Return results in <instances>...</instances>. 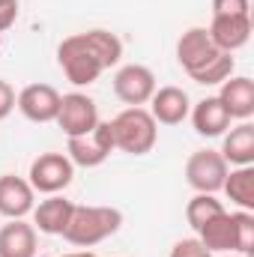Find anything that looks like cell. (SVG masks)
Wrapping results in <instances>:
<instances>
[{"label": "cell", "mask_w": 254, "mask_h": 257, "mask_svg": "<svg viewBox=\"0 0 254 257\" xmlns=\"http://www.w3.org/2000/svg\"><path fill=\"white\" fill-rule=\"evenodd\" d=\"M111 153H114L111 120L108 123L99 120V126L93 132H87L81 138H69V144H66V156L75 168H99L111 159Z\"/></svg>", "instance_id": "obj_5"}, {"label": "cell", "mask_w": 254, "mask_h": 257, "mask_svg": "<svg viewBox=\"0 0 254 257\" xmlns=\"http://www.w3.org/2000/svg\"><path fill=\"white\" fill-rule=\"evenodd\" d=\"M230 257H248V254H230Z\"/></svg>", "instance_id": "obj_29"}, {"label": "cell", "mask_w": 254, "mask_h": 257, "mask_svg": "<svg viewBox=\"0 0 254 257\" xmlns=\"http://www.w3.org/2000/svg\"><path fill=\"white\" fill-rule=\"evenodd\" d=\"M15 90H12V84L9 81H3L0 78V120H6L12 111H15Z\"/></svg>", "instance_id": "obj_26"}, {"label": "cell", "mask_w": 254, "mask_h": 257, "mask_svg": "<svg viewBox=\"0 0 254 257\" xmlns=\"http://www.w3.org/2000/svg\"><path fill=\"white\" fill-rule=\"evenodd\" d=\"M63 257H96L93 251H69V254H63Z\"/></svg>", "instance_id": "obj_28"}, {"label": "cell", "mask_w": 254, "mask_h": 257, "mask_svg": "<svg viewBox=\"0 0 254 257\" xmlns=\"http://www.w3.org/2000/svg\"><path fill=\"white\" fill-rule=\"evenodd\" d=\"M15 108L30 123H54L57 120V111H60V93L51 84H27L18 93Z\"/></svg>", "instance_id": "obj_9"}, {"label": "cell", "mask_w": 254, "mask_h": 257, "mask_svg": "<svg viewBox=\"0 0 254 257\" xmlns=\"http://www.w3.org/2000/svg\"><path fill=\"white\" fill-rule=\"evenodd\" d=\"M218 102L230 114V120H251L254 117V81L248 75H230L218 84Z\"/></svg>", "instance_id": "obj_13"}, {"label": "cell", "mask_w": 254, "mask_h": 257, "mask_svg": "<svg viewBox=\"0 0 254 257\" xmlns=\"http://www.w3.org/2000/svg\"><path fill=\"white\" fill-rule=\"evenodd\" d=\"M36 206V192L24 177L3 174L0 177V215L3 218H24Z\"/></svg>", "instance_id": "obj_14"}, {"label": "cell", "mask_w": 254, "mask_h": 257, "mask_svg": "<svg viewBox=\"0 0 254 257\" xmlns=\"http://www.w3.org/2000/svg\"><path fill=\"white\" fill-rule=\"evenodd\" d=\"M54 123L63 128L66 138H81L99 126V108L87 93H66L60 96V111Z\"/></svg>", "instance_id": "obj_8"}, {"label": "cell", "mask_w": 254, "mask_h": 257, "mask_svg": "<svg viewBox=\"0 0 254 257\" xmlns=\"http://www.w3.org/2000/svg\"><path fill=\"white\" fill-rule=\"evenodd\" d=\"M111 132H114V150L126 156H147L159 141V123L147 108H123L111 120Z\"/></svg>", "instance_id": "obj_3"}, {"label": "cell", "mask_w": 254, "mask_h": 257, "mask_svg": "<svg viewBox=\"0 0 254 257\" xmlns=\"http://www.w3.org/2000/svg\"><path fill=\"white\" fill-rule=\"evenodd\" d=\"M227 171H230V165L221 159L218 150H197L186 162V183L197 194H215L221 192Z\"/></svg>", "instance_id": "obj_6"}, {"label": "cell", "mask_w": 254, "mask_h": 257, "mask_svg": "<svg viewBox=\"0 0 254 257\" xmlns=\"http://www.w3.org/2000/svg\"><path fill=\"white\" fill-rule=\"evenodd\" d=\"M147 105H150L147 111L153 114V120L159 126H180L183 120H189V111H191L189 93L183 87H174V84L156 87V93H153V99Z\"/></svg>", "instance_id": "obj_11"}, {"label": "cell", "mask_w": 254, "mask_h": 257, "mask_svg": "<svg viewBox=\"0 0 254 257\" xmlns=\"http://www.w3.org/2000/svg\"><path fill=\"white\" fill-rule=\"evenodd\" d=\"M191 117V126L200 138H221L227 128H230V114L224 111V105L218 102V96H206L200 99L197 105H191L189 111Z\"/></svg>", "instance_id": "obj_17"}, {"label": "cell", "mask_w": 254, "mask_h": 257, "mask_svg": "<svg viewBox=\"0 0 254 257\" xmlns=\"http://www.w3.org/2000/svg\"><path fill=\"white\" fill-rule=\"evenodd\" d=\"M218 212H224V203L215 197V194H197L186 203V221H189L194 230H200L209 218H215Z\"/></svg>", "instance_id": "obj_21"}, {"label": "cell", "mask_w": 254, "mask_h": 257, "mask_svg": "<svg viewBox=\"0 0 254 257\" xmlns=\"http://www.w3.org/2000/svg\"><path fill=\"white\" fill-rule=\"evenodd\" d=\"M168 257H212V251H206L203 242H200L197 236H191V239H180V242H174V248H171V254Z\"/></svg>", "instance_id": "obj_24"}, {"label": "cell", "mask_w": 254, "mask_h": 257, "mask_svg": "<svg viewBox=\"0 0 254 257\" xmlns=\"http://www.w3.org/2000/svg\"><path fill=\"white\" fill-rule=\"evenodd\" d=\"M75 203L66 200L63 194H48L45 200H39L33 206V227L39 233H48V236H63L66 224H69V215H72Z\"/></svg>", "instance_id": "obj_16"}, {"label": "cell", "mask_w": 254, "mask_h": 257, "mask_svg": "<svg viewBox=\"0 0 254 257\" xmlns=\"http://www.w3.org/2000/svg\"><path fill=\"white\" fill-rule=\"evenodd\" d=\"M206 33L218 51L233 54L251 39V15H212Z\"/></svg>", "instance_id": "obj_12"}, {"label": "cell", "mask_w": 254, "mask_h": 257, "mask_svg": "<svg viewBox=\"0 0 254 257\" xmlns=\"http://www.w3.org/2000/svg\"><path fill=\"white\" fill-rule=\"evenodd\" d=\"M39 230L24 218H9L0 227V257H36Z\"/></svg>", "instance_id": "obj_15"}, {"label": "cell", "mask_w": 254, "mask_h": 257, "mask_svg": "<svg viewBox=\"0 0 254 257\" xmlns=\"http://www.w3.org/2000/svg\"><path fill=\"white\" fill-rule=\"evenodd\" d=\"M156 75L153 69L144 63H126L117 69L114 75V96L126 105V108H144L153 93H156Z\"/></svg>", "instance_id": "obj_7"}, {"label": "cell", "mask_w": 254, "mask_h": 257, "mask_svg": "<svg viewBox=\"0 0 254 257\" xmlns=\"http://www.w3.org/2000/svg\"><path fill=\"white\" fill-rule=\"evenodd\" d=\"M18 18V0H0V33H6Z\"/></svg>", "instance_id": "obj_27"}, {"label": "cell", "mask_w": 254, "mask_h": 257, "mask_svg": "<svg viewBox=\"0 0 254 257\" xmlns=\"http://www.w3.org/2000/svg\"><path fill=\"white\" fill-rule=\"evenodd\" d=\"M212 15H251L248 0H212Z\"/></svg>", "instance_id": "obj_25"}, {"label": "cell", "mask_w": 254, "mask_h": 257, "mask_svg": "<svg viewBox=\"0 0 254 257\" xmlns=\"http://www.w3.org/2000/svg\"><path fill=\"white\" fill-rule=\"evenodd\" d=\"M221 192L227 194L239 209L254 212V165H245V168H230V171H227V177H224Z\"/></svg>", "instance_id": "obj_20"}, {"label": "cell", "mask_w": 254, "mask_h": 257, "mask_svg": "<svg viewBox=\"0 0 254 257\" xmlns=\"http://www.w3.org/2000/svg\"><path fill=\"white\" fill-rule=\"evenodd\" d=\"M221 159L230 165V168H245V165H254V126L248 120H242L239 126L227 128L221 135Z\"/></svg>", "instance_id": "obj_18"}, {"label": "cell", "mask_w": 254, "mask_h": 257, "mask_svg": "<svg viewBox=\"0 0 254 257\" xmlns=\"http://www.w3.org/2000/svg\"><path fill=\"white\" fill-rule=\"evenodd\" d=\"M233 66H236V60H233V54H218L212 63H206L191 81L194 84H200V87H215V84H221V81H227L230 75H233Z\"/></svg>", "instance_id": "obj_22"}, {"label": "cell", "mask_w": 254, "mask_h": 257, "mask_svg": "<svg viewBox=\"0 0 254 257\" xmlns=\"http://www.w3.org/2000/svg\"><path fill=\"white\" fill-rule=\"evenodd\" d=\"M75 180V165L69 162L66 153H42L30 162L27 183L39 194H60Z\"/></svg>", "instance_id": "obj_4"}, {"label": "cell", "mask_w": 254, "mask_h": 257, "mask_svg": "<svg viewBox=\"0 0 254 257\" xmlns=\"http://www.w3.org/2000/svg\"><path fill=\"white\" fill-rule=\"evenodd\" d=\"M233 233H236V251L233 254H248L254 251V212L236 209L233 212Z\"/></svg>", "instance_id": "obj_23"}, {"label": "cell", "mask_w": 254, "mask_h": 257, "mask_svg": "<svg viewBox=\"0 0 254 257\" xmlns=\"http://www.w3.org/2000/svg\"><path fill=\"white\" fill-rule=\"evenodd\" d=\"M123 227V212L117 206H78L69 215L63 239L78 248H93Z\"/></svg>", "instance_id": "obj_2"}, {"label": "cell", "mask_w": 254, "mask_h": 257, "mask_svg": "<svg viewBox=\"0 0 254 257\" xmlns=\"http://www.w3.org/2000/svg\"><path fill=\"white\" fill-rule=\"evenodd\" d=\"M120 57H123V42L117 33L105 27L72 33L57 45V63L63 69L66 81L75 87L96 84L102 72L120 63Z\"/></svg>", "instance_id": "obj_1"}, {"label": "cell", "mask_w": 254, "mask_h": 257, "mask_svg": "<svg viewBox=\"0 0 254 257\" xmlns=\"http://www.w3.org/2000/svg\"><path fill=\"white\" fill-rule=\"evenodd\" d=\"M218 54H221V51L212 45L206 27H189V30L180 36V42H177V60H180V66L189 72V78H194L203 66L212 63Z\"/></svg>", "instance_id": "obj_10"}, {"label": "cell", "mask_w": 254, "mask_h": 257, "mask_svg": "<svg viewBox=\"0 0 254 257\" xmlns=\"http://www.w3.org/2000/svg\"><path fill=\"white\" fill-rule=\"evenodd\" d=\"M197 239L203 242V248L206 251H218V254H224V251H236V233H233V212H218L215 218H209L200 230H197Z\"/></svg>", "instance_id": "obj_19"}]
</instances>
